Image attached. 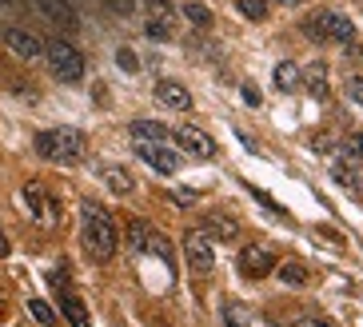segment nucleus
<instances>
[{
  "label": "nucleus",
  "instance_id": "nucleus-12",
  "mask_svg": "<svg viewBox=\"0 0 363 327\" xmlns=\"http://www.w3.org/2000/svg\"><path fill=\"white\" fill-rule=\"evenodd\" d=\"M60 312H64V319H68L72 327H92V319H88V307H84V300H80V295H68V291H64Z\"/></svg>",
  "mask_w": 363,
  "mask_h": 327
},
{
  "label": "nucleus",
  "instance_id": "nucleus-32",
  "mask_svg": "<svg viewBox=\"0 0 363 327\" xmlns=\"http://www.w3.org/2000/svg\"><path fill=\"white\" fill-rule=\"evenodd\" d=\"M244 104H248V108H256V104H260V92H256L251 84H244Z\"/></svg>",
  "mask_w": 363,
  "mask_h": 327
},
{
  "label": "nucleus",
  "instance_id": "nucleus-21",
  "mask_svg": "<svg viewBox=\"0 0 363 327\" xmlns=\"http://www.w3.org/2000/svg\"><path fill=\"white\" fill-rule=\"evenodd\" d=\"M28 312H32V319L37 323H44V327H56V312H52L44 300H28Z\"/></svg>",
  "mask_w": 363,
  "mask_h": 327
},
{
  "label": "nucleus",
  "instance_id": "nucleus-13",
  "mask_svg": "<svg viewBox=\"0 0 363 327\" xmlns=\"http://www.w3.org/2000/svg\"><path fill=\"white\" fill-rule=\"evenodd\" d=\"M100 180L108 184V192H112V195H132V188H136V180H132L124 168H104Z\"/></svg>",
  "mask_w": 363,
  "mask_h": 327
},
{
  "label": "nucleus",
  "instance_id": "nucleus-30",
  "mask_svg": "<svg viewBox=\"0 0 363 327\" xmlns=\"http://www.w3.org/2000/svg\"><path fill=\"white\" fill-rule=\"evenodd\" d=\"M348 152H351V160H363V132H355L348 140Z\"/></svg>",
  "mask_w": 363,
  "mask_h": 327
},
{
  "label": "nucleus",
  "instance_id": "nucleus-26",
  "mask_svg": "<svg viewBox=\"0 0 363 327\" xmlns=\"http://www.w3.org/2000/svg\"><path fill=\"white\" fill-rule=\"evenodd\" d=\"M25 200H28V207H32L37 216L44 212V195H40V188H37V184H28V188H25Z\"/></svg>",
  "mask_w": 363,
  "mask_h": 327
},
{
  "label": "nucleus",
  "instance_id": "nucleus-8",
  "mask_svg": "<svg viewBox=\"0 0 363 327\" xmlns=\"http://www.w3.org/2000/svg\"><path fill=\"white\" fill-rule=\"evenodd\" d=\"M4 49L20 60H37V56H44V40L25 32V28H4Z\"/></svg>",
  "mask_w": 363,
  "mask_h": 327
},
{
  "label": "nucleus",
  "instance_id": "nucleus-27",
  "mask_svg": "<svg viewBox=\"0 0 363 327\" xmlns=\"http://www.w3.org/2000/svg\"><path fill=\"white\" fill-rule=\"evenodd\" d=\"M331 176H336L339 184H348V188H355V184H359V176H355L351 168H343V164H336V168H331Z\"/></svg>",
  "mask_w": 363,
  "mask_h": 327
},
{
  "label": "nucleus",
  "instance_id": "nucleus-15",
  "mask_svg": "<svg viewBox=\"0 0 363 327\" xmlns=\"http://www.w3.org/2000/svg\"><path fill=\"white\" fill-rule=\"evenodd\" d=\"M300 80H303V72H300L291 60H279V64H276V88L291 92V88H300Z\"/></svg>",
  "mask_w": 363,
  "mask_h": 327
},
{
  "label": "nucleus",
  "instance_id": "nucleus-20",
  "mask_svg": "<svg viewBox=\"0 0 363 327\" xmlns=\"http://www.w3.org/2000/svg\"><path fill=\"white\" fill-rule=\"evenodd\" d=\"M184 16H188L196 28H212V8H204V4H196V0L184 4Z\"/></svg>",
  "mask_w": 363,
  "mask_h": 327
},
{
  "label": "nucleus",
  "instance_id": "nucleus-1",
  "mask_svg": "<svg viewBox=\"0 0 363 327\" xmlns=\"http://www.w3.org/2000/svg\"><path fill=\"white\" fill-rule=\"evenodd\" d=\"M32 148H37V156L52 160V164H76L84 156L88 140L80 128H48V132H37Z\"/></svg>",
  "mask_w": 363,
  "mask_h": 327
},
{
  "label": "nucleus",
  "instance_id": "nucleus-16",
  "mask_svg": "<svg viewBox=\"0 0 363 327\" xmlns=\"http://www.w3.org/2000/svg\"><path fill=\"white\" fill-rule=\"evenodd\" d=\"M279 283H284V288H303V283H308V267L296 264V259L279 264Z\"/></svg>",
  "mask_w": 363,
  "mask_h": 327
},
{
  "label": "nucleus",
  "instance_id": "nucleus-4",
  "mask_svg": "<svg viewBox=\"0 0 363 327\" xmlns=\"http://www.w3.org/2000/svg\"><path fill=\"white\" fill-rule=\"evenodd\" d=\"M308 37L312 40H336V44H351L355 40V25L343 13H315L308 20Z\"/></svg>",
  "mask_w": 363,
  "mask_h": 327
},
{
  "label": "nucleus",
  "instance_id": "nucleus-19",
  "mask_svg": "<svg viewBox=\"0 0 363 327\" xmlns=\"http://www.w3.org/2000/svg\"><path fill=\"white\" fill-rule=\"evenodd\" d=\"M251 323V315L244 303H227L224 307V327H248Z\"/></svg>",
  "mask_w": 363,
  "mask_h": 327
},
{
  "label": "nucleus",
  "instance_id": "nucleus-2",
  "mask_svg": "<svg viewBox=\"0 0 363 327\" xmlns=\"http://www.w3.org/2000/svg\"><path fill=\"white\" fill-rule=\"evenodd\" d=\"M116 243H120V236H116L112 216L96 204H84V248H88V255H92V259H112Z\"/></svg>",
  "mask_w": 363,
  "mask_h": 327
},
{
  "label": "nucleus",
  "instance_id": "nucleus-7",
  "mask_svg": "<svg viewBox=\"0 0 363 327\" xmlns=\"http://www.w3.org/2000/svg\"><path fill=\"white\" fill-rule=\"evenodd\" d=\"M176 144L196 160H212L216 156V140L208 132H200L196 124H180V128H176Z\"/></svg>",
  "mask_w": 363,
  "mask_h": 327
},
{
  "label": "nucleus",
  "instance_id": "nucleus-17",
  "mask_svg": "<svg viewBox=\"0 0 363 327\" xmlns=\"http://www.w3.org/2000/svg\"><path fill=\"white\" fill-rule=\"evenodd\" d=\"M132 136L136 140H168V128L156 120H132Z\"/></svg>",
  "mask_w": 363,
  "mask_h": 327
},
{
  "label": "nucleus",
  "instance_id": "nucleus-22",
  "mask_svg": "<svg viewBox=\"0 0 363 327\" xmlns=\"http://www.w3.org/2000/svg\"><path fill=\"white\" fill-rule=\"evenodd\" d=\"M128 248L136 255L148 252V228H144V224H132V228H128Z\"/></svg>",
  "mask_w": 363,
  "mask_h": 327
},
{
  "label": "nucleus",
  "instance_id": "nucleus-25",
  "mask_svg": "<svg viewBox=\"0 0 363 327\" xmlns=\"http://www.w3.org/2000/svg\"><path fill=\"white\" fill-rule=\"evenodd\" d=\"M144 32H148V40H168L172 32H168V25H164L160 16H152L148 25H144Z\"/></svg>",
  "mask_w": 363,
  "mask_h": 327
},
{
  "label": "nucleus",
  "instance_id": "nucleus-35",
  "mask_svg": "<svg viewBox=\"0 0 363 327\" xmlns=\"http://www.w3.org/2000/svg\"><path fill=\"white\" fill-rule=\"evenodd\" d=\"M279 4H300V0H279Z\"/></svg>",
  "mask_w": 363,
  "mask_h": 327
},
{
  "label": "nucleus",
  "instance_id": "nucleus-36",
  "mask_svg": "<svg viewBox=\"0 0 363 327\" xmlns=\"http://www.w3.org/2000/svg\"><path fill=\"white\" fill-rule=\"evenodd\" d=\"M0 312H4V300H0Z\"/></svg>",
  "mask_w": 363,
  "mask_h": 327
},
{
  "label": "nucleus",
  "instance_id": "nucleus-11",
  "mask_svg": "<svg viewBox=\"0 0 363 327\" xmlns=\"http://www.w3.org/2000/svg\"><path fill=\"white\" fill-rule=\"evenodd\" d=\"M37 8L44 16H48L52 25H60V28H76V13L64 4V0H37Z\"/></svg>",
  "mask_w": 363,
  "mask_h": 327
},
{
  "label": "nucleus",
  "instance_id": "nucleus-29",
  "mask_svg": "<svg viewBox=\"0 0 363 327\" xmlns=\"http://www.w3.org/2000/svg\"><path fill=\"white\" fill-rule=\"evenodd\" d=\"M112 13H120V16H132V8H136V0H104Z\"/></svg>",
  "mask_w": 363,
  "mask_h": 327
},
{
  "label": "nucleus",
  "instance_id": "nucleus-34",
  "mask_svg": "<svg viewBox=\"0 0 363 327\" xmlns=\"http://www.w3.org/2000/svg\"><path fill=\"white\" fill-rule=\"evenodd\" d=\"M13 252V243H8V236H4V228H0V255H8Z\"/></svg>",
  "mask_w": 363,
  "mask_h": 327
},
{
  "label": "nucleus",
  "instance_id": "nucleus-5",
  "mask_svg": "<svg viewBox=\"0 0 363 327\" xmlns=\"http://www.w3.org/2000/svg\"><path fill=\"white\" fill-rule=\"evenodd\" d=\"M144 164H148L152 172H164V176H172L176 168H180V156H176L172 148H168V140H136V148H132Z\"/></svg>",
  "mask_w": 363,
  "mask_h": 327
},
{
  "label": "nucleus",
  "instance_id": "nucleus-18",
  "mask_svg": "<svg viewBox=\"0 0 363 327\" xmlns=\"http://www.w3.org/2000/svg\"><path fill=\"white\" fill-rule=\"evenodd\" d=\"M308 88H312V96H319V100L327 96V64L324 60H315L312 68H308Z\"/></svg>",
  "mask_w": 363,
  "mask_h": 327
},
{
  "label": "nucleus",
  "instance_id": "nucleus-10",
  "mask_svg": "<svg viewBox=\"0 0 363 327\" xmlns=\"http://www.w3.org/2000/svg\"><path fill=\"white\" fill-rule=\"evenodd\" d=\"M156 100L172 112H188L192 108V92L180 84V80H160V84H156Z\"/></svg>",
  "mask_w": 363,
  "mask_h": 327
},
{
  "label": "nucleus",
  "instance_id": "nucleus-3",
  "mask_svg": "<svg viewBox=\"0 0 363 327\" xmlns=\"http://www.w3.org/2000/svg\"><path fill=\"white\" fill-rule=\"evenodd\" d=\"M44 60H48L52 76L60 80V84H76L80 76H84V52L68 44V40H52L44 44Z\"/></svg>",
  "mask_w": 363,
  "mask_h": 327
},
{
  "label": "nucleus",
  "instance_id": "nucleus-14",
  "mask_svg": "<svg viewBox=\"0 0 363 327\" xmlns=\"http://www.w3.org/2000/svg\"><path fill=\"white\" fill-rule=\"evenodd\" d=\"M208 231H212L216 240H236L239 224L232 216H224V212H212V216H208Z\"/></svg>",
  "mask_w": 363,
  "mask_h": 327
},
{
  "label": "nucleus",
  "instance_id": "nucleus-23",
  "mask_svg": "<svg viewBox=\"0 0 363 327\" xmlns=\"http://www.w3.org/2000/svg\"><path fill=\"white\" fill-rule=\"evenodd\" d=\"M236 8L248 16V20H263V16H268V0H236Z\"/></svg>",
  "mask_w": 363,
  "mask_h": 327
},
{
  "label": "nucleus",
  "instance_id": "nucleus-33",
  "mask_svg": "<svg viewBox=\"0 0 363 327\" xmlns=\"http://www.w3.org/2000/svg\"><path fill=\"white\" fill-rule=\"evenodd\" d=\"M291 327H331V323H324V319H312V315H308V319H296Z\"/></svg>",
  "mask_w": 363,
  "mask_h": 327
},
{
  "label": "nucleus",
  "instance_id": "nucleus-31",
  "mask_svg": "<svg viewBox=\"0 0 363 327\" xmlns=\"http://www.w3.org/2000/svg\"><path fill=\"white\" fill-rule=\"evenodd\" d=\"M172 200L176 204H196V192L192 188H172Z\"/></svg>",
  "mask_w": 363,
  "mask_h": 327
},
{
  "label": "nucleus",
  "instance_id": "nucleus-28",
  "mask_svg": "<svg viewBox=\"0 0 363 327\" xmlns=\"http://www.w3.org/2000/svg\"><path fill=\"white\" fill-rule=\"evenodd\" d=\"M348 96H351V104H359V108H363V80H359V76H351V80H348Z\"/></svg>",
  "mask_w": 363,
  "mask_h": 327
},
{
  "label": "nucleus",
  "instance_id": "nucleus-9",
  "mask_svg": "<svg viewBox=\"0 0 363 327\" xmlns=\"http://www.w3.org/2000/svg\"><path fill=\"white\" fill-rule=\"evenodd\" d=\"M239 267H244L248 276H268V271L276 267V255H272V248L251 243V248H244V252H239Z\"/></svg>",
  "mask_w": 363,
  "mask_h": 327
},
{
  "label": "nucleus",
  "instance_id": "nucleus-24",
  "mask_svg": "<svg viewBox=\"0 0 363 327\" xmlns=\"http://www.w3.org/2000/svg\"><path fill=\"white\" fill-rule=\"evenodd\" d=\"M116 64H120L124 72H132V76L140 72V56H136L132 49H120V52H116Z\"/></svg>",
  "mask_w": 363,
  "mask_h": 327
},
{
  "label": "nucleus",
  "instance_id": "nucleus-6",
  "mask_svg": "<svg viewBox=\"0 0 363 327\" xmlns=\"http://www.w3.org/2000/svg\"><path fill=\"white\" fill-rule=\"evenodd\" d=\"M184 255H188V267H192V271H212V264H216L212 236L192 228L188 236H184Z\"/></svg>",
  "mask_w": 363,
  "mask_h": 327
}]
</instances>
